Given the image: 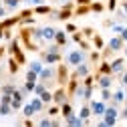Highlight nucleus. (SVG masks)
<instances>
[{
	"label": "nucleus",
	"mask_w": 127,
	"mask_h": 127,
	"mask_svg": "<svg viewBox=\"0 0 127 127\" xmlns=\"http://www.w3.org/2000/svg\"><path fill=\"white\" fill-rule=\"evenodd\" d=\"M40 61L44 65H59L63 61V55H61V46L57 42L49 44V49L46 51H40Z\"/></svg>",
	"instance_id": "nucleus-1"
},
{
	"label": "nucleus",
	"mask_w": 127,
	"mask_h": 127,
	"mask_svg": "<svg viewBox=\"0 0 127 127\" xmlns=\"http://www.w3.org/2000/svg\"><path fill=\"white\" fill-rule=\"evenodd\" d=\"M87 61V53L85 51H81V49H73L67 57H65V63H67V65L69 67H77V65H81V63H85Z\"/></svg>",
	"instance_id": "nucleus-2"
},
{
	"label": "nucleus",
	"mask_w": 127,
	"mask_h": 127,
	"mask_svg": "<svg viewBox=\"0 0 127 127\" xmlns=\"http://www.w3.org/2000/svg\"><path fill=\"white\" fill-rule=\"evenodd\" d=\"M38 81L44 83L46 87L53 85V83H57V67H55V65H46V67L40 71V75H38Z\"/></svg>",
	"instance_id": "nucleus-3"
},
{
	"label": "nucleus",
	"mask_w": 127,
	"mask_h": 127,
	"mask_svg": "<svg viewBox=\"0 0 127 127\" xmlns=\"http://www.w3.org/2000/svg\"><path fill=\"white\" fill-rule=\"evenodd\" d=\"M69 79H71V73H69V65L67 63H59L57 65V85H63L65 87L69 83Z\"/></svg>",
	"instance_id": "nucleus-4"
},
{
	"label": "nucleus",
	"mask_w": 127,
	"mask_h": 127,
	"mask_svg": "<svg viewBox=\"0 0 127 127\" xmlns=\"http://www.w3.org/2000/svg\"><path fill=\"white\" fill-rule=\"evenodd\" d=\"M65 101H71V99H69V93H67V87L59 85V87L53 91V103H57V105H63Z\"/></svg>",
	"instance_id": "nucleus-5"
},
{
	"label": "nucleus",
	"mask_w": 127,
	"mask_h": 127,
	"mask_svg": "<svg viewBox=\"0 0 127 127\" xmlns=\"http://www.w3.org/2000/svg\"><path fill=\"white\" fill-rule=\"evenodd\" d=\"M115 81V75H95V83L99 89H111Z\"/></svg>",
	"instance_id": "nucleus-6"
},
{
	"label": "nucleus",
	"mask_w": 127,
	"mask_h": 127,
	"mask_svg": "<svg viewBox=\"0 0 127 127\" xmlns=\"http://www.w3.org/2000/svg\"><path fill=\"white\" fill-rule=\"evenodd\" d=\"M107 49H109L111 53H121V51L125 49V40H123L119 34H115L113 38H111V40L107 42Z\"/></svg>",
	"instance_id": "nucleus-7"
},
{
	"label": "nucleus",
	"mask_w": 127,
	"mask_h": 127,
	"mask_svg": "<svg viewBox=\"0 0 127 127\" xmlns=\"http://www.w3.org/2000/svg\"><path fill=\"white\" fill-rule=\"evenodd\" d=\"M89 105H91V111H93L95 117H103V115H105V109H107V103H105V101H101V99H99V101L91 99Z\"/></svg>",
	"instance_id": "nucleus-8"
},
{
	"label": "nucleus",
	"mask_w": 127,
	"mask_h": 127,
	"mask_svg": "<svg viewBox=\"0 0 127 127\" xmlns=\"http://www.w3.org/2000/svg\"><path fill=\"white\" fill-rule=\"evenodd\" d=\"M87 75H91V65L85 61V63H81V65H77L75 67V71L71 73V77H77V79H85Z\"/></svg>",
	"instance_id": "nucleus-9"
},
{
	"label": "nucleus",
	"mask_w": 127,
	"mask_h": 127,
	"mask_svg": "<svg viewBox=\"0 0 127 127\" xmlns=\"http://www.w3.org/2000/svg\"><path fill=\"white\" fill-rule=\"evenodd\" d=\"M111 105H115V107H121V105H125V89L123 87H119L117 91H113V97H111V101H109Z\"/></svg>",
	"instance_id": "nucleus-10"
},
{
	"label": "nucleus",
	"mask_w": 127,
	"mask_h": 127,
	"mask_svg": "<svg viewBox=\"0 0 127 127\" xmlns=\"http://www.w3.org/2000/svg\"><path fill=\"white\" fill-rule=\"evenodd\" d=\"M81 87V79H77V77H71L69 79V83H67V93H69V99H73L75 95H77V89Z\"/></svg>",
	"instance_id": "nucleus-11"
},
{
	"label": "nucleus",
	"mask_w": 127,
	"mask_h": 127,
	"mask_svg": "<svg viewBox=\"0 0 127 127\" xmlns=\"http://www.w3.org/2000/svg\"><path fill=\"white\" fill-rule=\"evenodd\" d=\"M111 71H113V75H121L125 71V59L123 57H117L111 61Z\"/></svg>",
	"instance_id": "nucleus-12"
},
{
	"label": "nucleus",
	"mask_w": 127,
	"mask_h": 127,
	"mask_svg": "<svg viewBox=\"0 0 127 127\" xmlns=\"http://www.w3.org/2000/svg\"><path fill=\"white\" fill-rule=\"evenodd\" d=\"M20 24V14H16V16H8V18H2V22H0V28L2 30H8L12 26Z\"/></svg>",
	"instance_id": "nucleus-13"
},
{
	"label": "nucleus",
	"mask_w": 127,
	"mask_h": 127,
	"mask_svg": "<svg viewBox=\"0 0 127 127\" xmlns=\"http://www.w3.org/2000/svg\"><path fill=\"white\" fill-rule=\"evenodd\" d=\"M69 40H71V38H69V34L65 32V30H59V28H57V34H55V40H53V42H57L61 49H63V46L69 44Z\"/></svg>",
	"instance_id": "nucleus-14"
},
{
	"label": "nucleus",
	"mask_w": 127,
	"mask_h": 127,
	"mask_svg": "<svg viewBox=\"0 0 127 127\" xmlns=\"http://www.w3.org/2000/svg\"><path fill=\"white\" fill-rule=\"evenodd\" d=\"M95 75H113V71H111V61L103 59V61L99 63V67H97V73H95Z\"/></svg>",
	"instance_id": "nucleus-15"
},
{
	"label": "nucleus",
	"mask_w": 127,
	"mask_h": 127,
	"mask_svg": "<svg viewBox=\"0 0 127 127\" xmlns=\"http://www.w3.org/2000/svg\"><path fill=\"white\" fill-rule=\"evenodd\" d=\"M53 10H55V8H53V6H49V4H38V6H34V8H32V12L36 14V16H49Z\"/></svg>",
	"instance_id": "nucleus-16"
},
{
	"label": "nucleus",
	"mask_w": 127,
	"mask_h": 127,
	"mask_svg": "<svg viewBox=\"0 0 127 127\" xmlns=\"http://www.w3.org/2000/svg\"><path fill=\"white\" fill-rule=\"evenodd\" d=\"M55 34H57V28L55 26H42V40L53 42L55 40Z\"/></svg>",
	"instance_id": "nucleus-17"
},
{
	"label": "nucleus",
	"mask_w": 127,
	"mask_h": 127,
	"mask_svg": "<svg viewBox=\"0 0 127 127\" xmlns=\"http://www.w3.org/2000/svg\"><path fill=\"white\" fill-rule=\"evenodd\" d=\"M65 125L67 127H85V121L79 117V115H71V117L65 119Z\"/></svg>",
	"instance_id": "nucleus-18"
},
{
	"label": "nucleus",
	"mask_w": 127,
	"mask_h": 127,
	"mask_svg": "<svg viewBox=\"0 0 127 127\" xmlns=\"http://www.w3.org/2000/svg\"><path fill=\"white\" fill-rule=\"evenodd\" d=\"M71 115H75V111H73V103L71 101H65L61 105V117L63 119H67V117H71Z\"/></svg>",
	"instance_id": "nucleus-19"
},
{
	"label": "nucleus",
	"mask_w": 127,
	"mask_h": 127,
	"mask_svg": "<svg viewBox=\"0 0 127 127\" xmlns=\"http://www.w3.org/2000/svg\"><path fill=\"white\" fill-rule=\"evenodd\" d=\"M79 117H81L85 123L89 121V117H93V111H91V105H89V103H85V105L81 107V111H79Z\"/></svg>",
	"instance_id": "nucleus-20"
},
{
	"label": "nucleus",
	"mask_w": 127,
	"mask_h": 127,
	"mask_svg": "<svg viewBox=\"0 0 127 127\" xmlns=\"http://www.w3.org/2000/svg\"><path fill=\"white\" fill-rule=\"evenodd\" d=\"M6 49H8V55H10V57H12V55H16V53L20 51V38H12V40L8 42Z\"/></svg>",
	"instance_id": "nucleus-21"
},
{
	"label": "nucleus",
	"mask_w": 127,
	"mask_h": 127,
	"mask_svg": "<svg viewBox=\"0 0 127 127\" xmlns=\"http://www.w3.org/2000/svg\"><path fill=\"white\" fill-rule=\"evenodd\" d=\"M91 42H93V46H95V51H103V49H105V40H103V36H101V34H97V32L93 34Z\"/></svg>",
	"instance_id": "nucleus-22"
},
{
	"label": "nucleus",
	"mask_w": 127,
	"mask_h": 127,
	"mask_svg": "<svg viewBox=\"0 0 127 127\" xmlns=\"http://www.w3.org/2000/svg\"><path fill=\"white\" fill-rule=\"evenodd\" d=\"M20 111H22V117H24V119H32V115L36 113V111H34V107L30 105V103H24Z\"/></svg>",
	"instance_id": "nucleus-23"
},
{
	"label": "nucleus",
	"mask_w": 127,
	"mask_h": 127,
	"mask_svg": "<svg viewBox=\"0 0 127 127\" xmlns=\"http://www.w3.org/2000/svg\"><path fill=\"white\" fill-rule=\"evenodd\" d=\"M46 115L49 117H59L61 115V105H57V103L46 105Z\"/></svg>",
	"instance_id": "nucleus-24"
},
{
	"label": "nucleus",
	"mask_w": 127,
	"mask_h": 127,
	"mask_svg": "<svg viewBox=\"0 0 127 127\" xmlns=\"http://www.w3.org/2000/svg\"><path fill=\"white\" fill-rule=\"evenodd\" d=\"M89 12H91V4H81V6H75L73 16H85Z\"/></svg>",
	"instance_id": "nucleus-25"
},
{
	"label": "nucleus",
	"mask_w": 127,
	"mask_h": 127,
	"mask_svg": "<svg viewBox=\"0 0 127 127\" xmlns=\"http://www.w3.org/2000/svg\"><path fill=\"white\" fill-rule=\"evenodd\" d=\"M28 69H30V71H34L36 75H40V71L44 69V63H42L40 59H38V61H30V63H28Z\"/></svg>",
	"instance_id": "nucleus-26"
},
{
	"label": "nucleus",
	"mask_w": 127,
	"mask_h": 127,
	"mask_svg": "<svg viewBox=\"0 0 127 127\" xmlns=\"http://www.w3.org/2000/svg\"><path fill=\"white\" fill-rule=\"evenodd\" d=\"M16 89H18V87L14 85V83H4L2 87H0V93H2V95H14Z\"/></svg>",
	"instance_id": "nucleus-27"
},
{
	"label": "nucleus",
	"mask_w": 127,
	"mask_h": 127,
	"mask_svg": "<svg viewBox=\"0 0 127 127\" xmlns=\"http://www.w3.org/2000/svg\"><path fill=\"white\" fill-rule=\"evenodd\" d=\"M18 69H20L18 61L14 59V57H8V71H10V75H16V73H18Z\"/></svg>",
	"instance_id": "nucleus-28"
},
{
	"label": "nucleus",
	"mask_w": 127,
	"mask_h": 127,
	"mask_svg": "<svg viewBox=\"0 0 127 127\" xmlns=\"http://www.w3.org/2000/svg\"><path fill=\"white\" fill-rule=\"evenodd\" d=\"M30 105L34 107V111H36V113H40V111H44V109H46V105L42 103V99H40V97H34L32 101H30Z\"/></svg>",
	"instance_id": "nucleus-29"
},
{
	"label": "nucleus",
	"mask_w": 127,
	"mask_h": 127,
	"mask_svg": "<svg viewBox=\"0 0 127 127\" xmlns=\"http://www.w3.org/2000/svg\"><path fill=\"white\" fill-rule=\"evenodd\" d=\"M38 97L42 99V103H44V105H51V103H53V91L46 89L44 93H40V95H38Z\"/></svg>",
	"instance_id": "nucleus-30"
},
{
	"label": "nucleus",
	"mask_w": 127,
	"mask_h": 127,
	"mask_svg": "<svg viewBox=\"0 0 127 127\" xmlns=\"http://www.w3.org/2000/svg\"><path fill=\"white\" fill-rule=\"evenodd\" d=\"M20 2H22V0H2V4H4L8 10H16V8L20 6Z\"/></svg>",
	"instance_id": "nucleus-31"
},
{
	"label": "nucleus",
	"mask_w": 127,
	"mask_h": 127,
	"mask_svg": "<svg viewBox=\"0 0 127 127\" xmlns=\"http://www.w3.org/2000/svg\"><path fill=\"white\" fill-rule=\"evenodd\" d=\"M103 57H101V51H89V63H101Z\"/></svg>",
	"instance_id": "nucleus-32"
},
{
	"label": "nucleus",
	"mask_w": 127,
	"mask_h": 127,
	"mask_svg": "<svg viewBox=\"0 0 127 127\" xmlns=\"http://www.w3.org/2000/svg\"><path fill=\"white\" fill-rule=\"evenodd\" d=\"M101 119H103V121H105V123H107L109 127H115V125H117V119H119V117H115V115H107V113H105V115H103Z\"/></svg>",
	"instance_id": "nucleus-33"
},
{
	"label": "nucleus",
	"mask_w": 127,
	"mask_h": 127,
	"mask_svg": "<svg viewBox=\"0 0 127 127\" xmlns=\"http://www.w3.org/2000/svg\"><path fill=\"white\" fill-rule=\"evenodd\" d=\"M105 8H107V6H105L103 2H91V12H97V14H101Z\"/></svg>",
	"instance_id": "nucleus-34"
},
{
	"label": "nucleus",
	"mask_w": 127,
	"mask_h": 127,
	"mask_svg": "<svg viewBox=\"0 0 127 127\" xmlns=\"http://www.w3.org/2000/svg\"><path fill=\"white\" fill-rule=\"evenodd\" d=\"M111 97H113V91H111V89H101V101L109 103V101H111Z\"/></svg>",
	"instance_id": "nucleus-35"
},
{
	"label": "nucleus",
	"mask_w": 127,
	"mask_h": 127,
	"mask_svg": "<svg viewBox=\"0 0 127 127\" xmlns=\"http://www.w3.org/2000/svg\"><path fill=\"white\" fill-rule=\"evenodd\" d=\"M12 57L18 61V65H20V67H22V65H26V55H24V51H22V49H20L16 55H12Z\"/></svg>",
	"instance_id": "nucleus-36"
},
{
	"label": "nucleus",
	"mask_w": 127,
	"mask_h": 127,
	"mask_svg": "<svg viewBox=\"0 0 127 127\" xmlns=\"http://www.w3.org/2000/svg\"><path fill=\"white\" fill-rule=\"evenodd\" d=\"M34 87H36V83H34V81H24L22 91H24V93H34Z\"/></svg>",
	"instance_id": "nucleus-37"
},
{
	"label": "nucleus",
	"mask_w": 127,
	"mask_h": 127,
	"mask_svg": "<svg viewBox=\"0 0 127 127\" xmlns=\"http://www.w3.org/2000/svg\"><path fill=\"white\" fill-rule=\"evenodd\" d=\"M10 113H12V107H10L8 103H0V115L6 117V115H10Z\"/></svg>",
	"instance_id": "nucleus-38"
},
{
	"label": "nucleus",
	"mask_w": 127,
	"mask_h": 127,
	"mask_svg": "<svg viewBox=\"0 0 127 127\" xmlns=\"http://www.w3.org/2000/svg\"><path fill=\"white\" fill-rule=\"evenodd\" d=\"M81 83L85 87H95V75H87L85 79H81Z\"/></svg>",
	"instance_id": "nucleus-39"
},
{
	"label": "nucleus",
	"mask_w": 127,
	"mask_h": 127,
	"mask_svg": "<svg viewBox=\"0 0 127 127\" xmlns=\"http://www.w3.org/2000/svg\"><path fill=\"white\" fill-rule=\"evenodd\" d=\"M77 30H79V26H77V24H73V22H67V24H65V32H67L69 36H71V34H75Z\"/></svg>",
	"instance_id": "nucleus-40"
},
{
	"label": "nucleus",
	"mask_w": 127,
	"mask_h": 127,
	"mask_svg": "<svg viewBox=\"0 0 127 127\" xmlns=\"http://www.w3.org/2000/svg\"><path fill=\"white\" fill-rule=\"evenodd\" d=\"M24 81H34V83H38V75L34 73V71H26V75H24Z\"/></svg>",
	"instance_id": "nucleus-41"
},
{
	"label": "nucleus",
	"mask_w": 127,
	"mask_h": 127,
	"mask_svg": "<svg viewBox=\"0 0 127 127\" xmlns=\"http://www.w3.org/2000/svg\"><path fill=\"white\" fill-rule=\"evenodd\" d=\"M30 16H34L32 8H24V10H20V20H24V18H30Z\"/></svg>",
	"instance_id": "nucleus-42"
},
{
	"label": "nucleus",
	"mask_w": 127,
	"mask_h": 127,
	"mask_svg": "<svg viewBox=\"0 0 127 127\" xmlns=\"http://www.w3.org/2000/svg\"><path fill=\"white\" fill-rule=\"evenodd\" d=\"M119 87L127 89V71H123V73L119 75Z\"/></svg>",
	"instance_id": "nucleus-43"
},
{
	"label": "nucleus",
	"mask_w": 127,
	"mask_h": 127,
	"mask_svg": "<svg viewBox=\"0 0 127 127\" xmlns=\"http://www.w3.org/2000/svg\"><path fill=\"white\" fill-rule=\"evenodd\" d=\"M81 32H83V36H85V38H93V34H95V30H93V28L89 26V28H83Z\"/></svg>",
	"instance_id": "nucleus-44"
},
{
	"label": "nucleus",
	"mask_w": 127,
	"mask_h": 127,
	"mask_svg": "<svg viewBox=\"0 0 127 127\" xmlns=\"http://www.w3.org/2000/svg\"><path fill=\"white\" fill-rule=\"evenodd\" d=\"M107 10L109 12H115L117 10V0H109V2H107Z\"/></svg>",
	"instance_id": "nucleus-45"
},
{
	"label": "nucleus",
	"mask_w": 127,
	"mask_h": 127,
	"mask_svg": "<svg viewBox=\"0 0 127 127\" xmlns=\"http://www.w3.org/2000/svg\"><path fill=\"white\" fill-rule=\"evenodd\" d=\"M111 28H113V32H115V34H121L125 26H123V24H113V26H111Z\"/></svg>",
	"instance_id": "nucleus-46"
},
{
	"label": "nucleus",
	"mask_w": 127,
	"mask_h": 127,
	"mask_svg": "<svg viewBox=\"0 0 127 127\" xmlns=\"http://www.w3.org/2000/svg\"><path fill=\"white\" fill-rule=\"evenodd\" d=\"M0 103H12V95H2V97H0Z\"/></svg>",
	"instance_id": "nucleus-47"
},
{
	"label": "nucleus",
	"mask_w": 127,
	"mask_h": 127,
	"mask_svg": "<svg viewBox=\"0 0 127 127\" xmlns=\"http://www.w3.org/2000/svg\"><path fill=\"white\" fill-rule=\"evenodd\" d=\"M6 14H8V8L4 4H0V18H6Z\"/></svg>",
	"instance_id": "nucleus-48"
},
{
	"label": "nucleus",
	"mask_w": 127,
	"mask_h": 127,
	"mask_svg": "<svg viewBox=\"0 0 127 127\" xmlns=\"http://www.w3.org/2000/svg\"><path fill=\"white\" fill-rule=\"evenodd\" d=\"M119 117H121V119H125V121H127V105H123V109H121V111H119Z\"/></svg>",
	"instance_id": "nucleus-49"
},
{
	"label": "nucleus",
	"mask_w": 127,
	"mask_h": 127,
	"mask_svg": "<svg viewBox=\"0 0 127 127\" xmlns=\"http://www.w3.org/2000/svg\"><path fill=\"white\" fill-rule=\"evenodd\" d=\"M91 2H93V0H75L77 6H81V4H91Z\"/></svg>",
	"instance_id": "nucleus-50"
},
{
	"label": "nucleus",
	"mask_w": 127,
	"mask_h": 127,
	"mask_svg": "<svg viewBox=\"0 0 127 127\" xmlns=\"http://www.w3.org/2000/svg\"><path fill=\"white\" fill-rule=\"evenodd\" d=\"M24 127H34V121L32 119H24Z\"/></svg>",
	"instance_id": "nucleus-51"
},
{
	"label": "nucleus",
	"mask_w": 127,
	"mask_h": 127,
	"mask_svg": "<svg viewBox=\"0 0 127 127\" xmlns=\"http://www.w3.org/2000/svg\"><path fill=\"white\" fill-rule=\"evenodd\" d=\"M119 36H121V38H123V40H125V44H127V26H125V28H123V32H121V34H119Z\"/></svg>",
	"instance_id": "nucleus-52"
},
{
	"label": "nucleus",
	"mask_w": 127,
	"mask_h": 127,
	"mask_svg": "<svg viewBox=\"0 0 127 127\" xmlns=\"http://www.w3.org/2000/svg\"><path fill=\"white\" fill-rule=\"evenodd\" d=\"M121 10L127 14V0H123V2H121Z\"/></svg>",
	"instance_id": "nucleus-53"
},
{
	"label": "nucleus",
	"mask_w": 127,
	"mask_h": 127,
	"mask_svg": "<svg viewBox=\"0 0 127 127\" xmlns=\"http://www.w3.org/2000/svg\"><path fill=\"white\" fill-rule=\"evenodd\" d=\"M95 127H109V125H107V123H105V121H103V119H101V121H99V123H97V125H95Z\"/></svg>",
	"instance_id": "nucleus-54"
},
{
	"label": "nucleus",
	"mask_w": 127,
	"mask_h": 127,
	"mask_svg": "<svg viewBox=\"0 0 127 127\" xmlns=\"http://www.w3.org/2000/svg\"><path fill=\"white\" fill-rule=\"evenodd\" d=\"M6 53H8V49H4V46H0V57H4Z\"/></svg>",
	"instance_id": "nucleus-55"
},
{
	"label": "nucleus",
	"mask_w": 127,
	"mask_h": 127,
	"mask_svg": "<svg viewBox=\"0 0 127 127\" xmlns=\"http://www.w3.org/2000/svg\"><path fill=\"white\" fill-rule=\"evenodd\" d=\"M30 2H32L34 6H38V4H42V0H30Z\"/></svg>",
	"instance_id": "nucleus-56"
},
{
	"label": "nucleus",
	"mask_w": 127,
	"mask_h": 127,
	"mask_svg": "<svg viewBox=\"0 0 127 127\" xmlns=\"http://www.w3.org/2000/svg\"><path fill=\"white\" fill-rule=\"evenodd\" d=\"M57 2H61V4H65V2H71V0H57Z\"/></svg>",
	"instance_id": "nucleus-57"
},
{
	"label": "nucleus",
	"mask_w": 127,
	"mask_h": 127,
	"mask_svg": "<svg viewBox=\"0 0 127 127\" xmlns=\"http://www.w3.org/2000/svg\"><path fill=\"white\" fill-rule=\"evenodd\" d=\"M16 127H24V121H20V123H16Z\"/></svg>",
	"instance_id": "nucleus-58"
},
{
	"label": "nucleus",
	"mask_w": 127,
	"mask_h": 127,
	"mask_svg": "<svg viewBox=\"0 0 127 127\" xmlns=\"http://www.w3.org/2000/svg\"><path fill=\"white\" fill-rule=\"evenodd\" d=\"M123 55H125V57H127V46H125V49H123Z\"/></svg>",
	"instance_id": "nucleus-59"
},
{
	"label": "nucleus",
	"mask_w": 127,
	"mask_h": 127,
	"mask_svg": "<svg viewBox=\"0 0 127 127\" xmlns=\"http://www.w3.org/2000/svg\"><path fill=\"white\" fill-rule=\"evenodd\" d=\"M125 105H127V89H125Z\"/></svg>",
	"instance_id": "nucleus-60"
},
{
	"label": "nucleus",
	"mask_w": 127,
	"mask_h": 127,
	"mask_svg": "<svg viewBox=\"0 0 127 127\" xmlns=\"http://www.w3.org/2000/svg\"><path fill=\"white\" fill-rule=\"evenodd\" d=\"M22 2H30V0H22Z\"/></svg>",
	"instance_id": "nucleus-61"
}]
</instances>
